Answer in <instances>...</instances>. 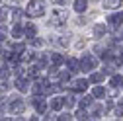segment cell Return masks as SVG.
I'll return each mask as SVG.
<instances>
[{
    "instance_id": "6da1fadb",
    "label": "cell",
    "mask_w": 123,
    "mask_h": 121,
    "mask_svg": "<svg viewBox=\"0 0 123 121\" xmlns=\"http://www.w3.org/2000/svg\"><path fill=\"white\" fill-rule=\"evenodd\" d=\"M43 14H45V2H43V0H29V4H27V16L41 18Z\"/></svg>"
},
{
    "instance_id": "7a4b0ae2",
    "label": "cell",
    "mask_w": 123,
    "mask_h": 121,
    "mask_svg": "<svg viewBox=\"0 0 123 121\" xmlns=\"http://www.w3.org/2000/svg\"><path fill=\"white\" fill-rule=\"evenodd\" d=\"M67 20H68V14H67L65 10H61V8L53 10V14H51V25H55V27H63V25L67 24Z\"/></svg>"
},
{
    "instance_id": "3957f363",
    "label": "cell",
    "mask_w": 123,
    "mask_h": 121,
    "mask_svg": "<svg viewBox=\"0 0 123 121\" xmlns=\"http://www.w3.org/2000/svg\"><path fill=\"white\" fill-rule=\"evenodd\" d=\"M51 90H49V82L45 80V78H37L35 76V86H33V94H39V96H45V94H49Z\"/></svg>"
},
{
    "instance_id": "277c9868",
    "label": "cell",
    "mask_w": 123,
    "mask_h": 121,
    "mask_svg": "<svg viewBox=\"0 0 123 121\" xmlns=\"http://www.w3.org/2000/svg\"><path fill=\"white\" fill-rule=\"evenodd\" d=\"M31 105H33V109H35L37 113H45V109H47V102H45V100H43V96H39V94H35V96H33Z\"/></svg>"
},
{
    "instance_id": "5b68a950",
    "label": "cell",
    "mask_w": 123,
    "mask_h": 121,
    "mask_svg": "<svg viewBox=\"0 0 123 121\" xmlns=\"http://www.w3.org/2000/svg\"><path fill=\"white\" fill-rule=\"evenodd\" d=\"M107 24H110V29H111V31H115L117 27H121V24H123V12L111 14V16L107 18Z\"/></svg>"
},
{
    "instance_id": "8992f818",
    "label": "cell",
    "mask_w": 123,
    "mask_h": 121,
    "mask_svg": "<svg viewBox=\"0 0 123 121\" xmlns=\"http://www.w3.org/2000/svg\"><path fill=\"white\" fill-rule=\"evenodd\" d=\"M24 109H25V103H24L22 98H12V100H10V111H12V113L18 115V113H22Z\"/></svg>"
},
{
    "instance_id": "52a82bcc",
    "label": "cell",
    "mask_w": 123,
    "mask_h": 121,
    "mask_svg": "<svg viewBox=\"0 0 123 121\" xmlns=\"http://www.w3.org/2000/svg\"><path fill=\"white\" fill-rule=\"evenodd\" d=\"M96 67V59L92 55H82L80 59V70H92Z\"/></svg>"
},
{
    "instance_id": "ba28073f",
    "label": "cell",
    "mask_w": 123,
    "mask_h": 121,
    "mask_svg": "<svg viewBox=\"0 0 123 121\" xmlns=\"http://www.w3.org/2000/svg\"><path fill=\"white\" fill-rule=\"evenodd\" d=\"M16 88H18V92H27L29 90V82H27V78L25 76H18V80H16Z\"/></svg>"
},
{
    "instance_id": "9c48e42d",
    "label": "cell",
    "mask_w": 123,
    "mask_h": 121,
    "mask_svg": "<svg viewBox=\"0 0 123 121\" xmlns=\"http://www.w3.org/2000/svg\"><path fill=\"white\" fill-rule=\"evenodd\" d=\"M88 88V80H76L74 84H72V92H84V90Z\"/></svg>"
},
{
    "instance_id": "30bf717a",
    "label": "cell",
    "mask_w": 123,
    "mask_h": 121,
    "mask_svg": "<svg viewBox=\"0 0 123 121\" xmlns=\"http://www.w3.org/2000/svg\"><path fill=\"white\" fill-rule=\"evenodd\" d=\"M47 59H49V60H51V63H53V67H61V65H63V63H65V59H63V57H61L59 53H51V55H49Z\"/></svg>"
},
{
    "instance_id": "8fae6325",
    "label": "cell",
    "mask_w": 123,
    "mask_h": 121,
    "mask_svg": "<svg viewBox=\"0 0 123 121\" xmlns=\"http://www.w3.org/2000/svg\"><path fill=\"white\" fill-rule=\"evenodd\" d=\"M67 65H68V72H78V70H80V63H78L76 59H68Z\"/></svg>"
},
{
    "instance_id": "7c38bea8",
    "label": "cell",
    "mask_w": 123,
    "mask_h": 121,
    "mask_svg": "<svg viewBox=\"0 0 123 121\" xmlns=\"http://www.w3.org/2000/svg\"><path fill=\"white\" fill-rule=\"evenodd\" d=\"M63 105H65V98H53L51 100V109H55V111H59Z\"/></svg>"
},
{
    "instance_id": "4fadbf2b",
    "label": "cell",
    "mask_w": 123,
    "mask_h": 121,
    "mask_svg": "<svg viewBox=\"0 0 123 121\" xmlns=\"http://www.w3.org/2000/svg\"><path fill=\"white\" fill-rule=\"evenodd\" d=\"M86 8H88L86 0H74V10L76 12H86Z\"/></svg>"
},
{
    "instance_id": "5bb4252c",
    "label": "cell",
    "mask_w": 123,
    "mask_h": 121,
    "mask_svg": "<svg viewBox=\"0 0 123 121\" xmlns=\"http://www.w3.org/2000/svg\"><path fill=\"white\" fill-rule=\"evenodd\" d=\"M94 35H96L98 39H102V37L105 35V25H104V24H98V25L94 27Z\"/></svg>"
},
{
    "instance_id": "9a60e30c",
    "label": "cell",
    "mask_w": 123,
    "mask_h": 121,
    "mask_svg": "<svg viewBox=\"0 0 123 121\" xmlns=\"http://www.w3.org/2000/svg\"><path fill=\"white\" fill-rule=\"evenodd\" d=\"M22 16H24V12H22L20 8H14V10H12V22H14V24H18V22L22 20Z\"/></svg>"
},
{
    "instance_id": "2e32d148",
    "label": "cell",
    "mask_w": 123,
    "mask_h": 121,
    "mask_svg": "<svg viewBox=\"0 0 123 121\" xmlns=\"http://www.w3.org/2000/svg\"><path fill=\"white\" fill-rule=\"evenodd\" d=\"M35 33H37L35 25H33V24H27V27H25V37L31 39V37H35Z\"/></svg>"
},
{
    "instance_id": "e0dca14e",
    "label": "cell",
    "mask_w": 123,
    "mask_h": 121,
    "mask_svg": "<svg viewBox=\"0 0 123 121\" xmlns=\"http://www.w3.org/2000/svg\"><path fill=\"white\" fill-rule=\"evenodd\" d=\"M104 76H105V72H94L90 76V82H94V84H100L102 80H104Z\"/></svg>"
},
{
    "instance_id": "ac0fdd59",
    "label": "cell",
    "mask_w": 123,
    "mask_h": 121,
    "mask_svg": "<svg viewBox=\"0 0 123 121\" xmlns=\"http://www.w3.org/2000/svg\"><path fill=\"white\" fill-rule=\"evenodd\" d=\"M123 0H104V6L105 8H119Z\"/></svg>"
},
{
    "instance_id": "d6986e66",
    "label": "cell",
    "mask_w": 123,
    "mask_h": 121,
    "mask_svg": "<svg viewBox=\"0 0 123 121\" xmlns=\"http://www.w3.org/2000/svg\"><path fill=\"white\" fill-rule=\"evenodd\" d=\"M12 35L16 37V39H20V37L24 35V29H22V25H20V22H18L16 25H14V29H12Z\"/></svg>"
},
{
    "instance_id": "ffe728a7",
    "label": "cell",
    "mask_w": 123,
    "mask_h": 121,
    "mask_svg": "<svg viewBox=\"0 0 123 121\" xmlns=\"http://www.w3.org/2000/svg\"><path fill=\"white\" fill-rule=\"evenodd\" d=\"M8 74H10V67H8V65H2V67H0V78L6 80Z\"/></svg>"
},
{
    "instance_id": "44dd1931",
    "label": "cell",
    "mask_w": 123,
    "mask_h": 121,
    "mask_svg": "<svg viewBox=\"0 0 123 121\" xmlns=\"http://www.w3.org/2000/svg\"><path fill=\"white\" fill-rule=\"evenodd\" d=\"M104 96H105V90L102 86H96L94 88V98H104Z\"/></svg>"
},
{
    "instance_id": "7402d4cb",
    "label": "cell",
    "mask_w": 123,
    "mask_h": 121,
    "mask_svg": "<svg viewBox=\"0 0 123 121\" xmlns=\"http://www.w3.org/2000/svg\"><path fill=\"white\" fill-rule=\"evenodd\" d=\"M76 119H80V121H86V119H90V115L84 111V108H80V111L76 113Z\"/></svg>"
},
{
    "instance_id": "603a6c76",
    "label": "cell",
    "mask_w": 123,
    "mask_h": 121,
    "mask_svg": "<svg viewBox=\"0 0 123 121\" xmlns=\"http://www.w3.org/2000/svg\"><path fill=\"white\" fill-rule=\"evenodd\" d=\"M90 103H92V96H84L80 102V108H90Z\"/></svg>"
},
{
    "instance_id": "cb8c5ba5",
    "label": "cell",
    "mask_w": 123,
    "mask_h": 121,
    "mask_svg": "<svg viewBox=\"0 0 123 121\" xmlns=\"http://www.w3.org/2000/svg\"><path fill=\"white\" fill-rule=\"evenodd\" d=\"M12 51H16V53H24L25 47H24L22 43H14V45H12Z\"/></svg>"
},
{
    "instance_id": "d4e9b609",
    "label": "cell",
    "mask_w": 123,
    "mask_h": 121,
    "mask_svg": "<svg viewBox=\"0 0 123 121\" xmlns=\"http://www.w3.org/2000/svg\"><path fill=\"white\" fill-rule=\"evenodd\" d=\"M110 84H111V86H119V84H121V76H117V74H113V76L110 78Z\"/></svg>"
},
{
    "instance_id": "484cf974",
    "label": "cell",
    "mask_w": 123,
    "mask_h": 121,
    "mask_svg": "<svg viewBox=\"0 0 123 121\" xmlns=\"http://www.w3.org/2000/svg\"><path fill=\"white\" fill-rule=\"evenodd\" d=\"M115 117H123V103L115 105Z\"/></svg>"
},
{
    "instance_id": "4316f807",
    "label": "cell",
    "mask_w": 123,
    "mask_h": 121,
    "mask_svg": "<svg viewBox=\"0 0 123 121\" xmlns=\"http://www.w3.org/2000/svg\"><path fill=\"white\" fill-rule=\"evenodd\" d=\"M74 103H76V102H74V98H72V96H68V98H65V105H67V109H68V108H72Z\"/></svg>"
},
{
    "instance_id": "83f0119b",
    "label": "cell",
    "mask_w": 123,
    "mask_h": 121,
    "mask_svg": "<svg viewBox=\"0 0 123 121\" xmlns=\"http://www.w3.org/2000/svg\"><path fill=\"white\" fill-rule=\"evenodd\" d=\"M6 33H8V27H6V25H0V41L6 37Z\"/></svg>"
},
{
    "instance_id": "f1b7e54d",
    "label": "cell",
    "mask_w": 123,
    "mask_h": 121,
    "mask_svg": "<svg viewBox=\"0 0 123 121\" xmlns=\"http://www.w3.org/2000/svg\"><path fill=\"white\" fill-rule=\"evenodd\" d=\"M8 18V10L6 8H0V22H4Z\"/></svg>"
},
{
    "instance_id": "f546056e",
    "label": "cell",
    "mask_w": 123,
    "mask_h": 121,
    "mask_svg": "<svg viewBox=\"0 0 123 121\" xmlns=\"http://www.w3.org/2000/svg\"><path fill=\"white\" fill-rule=\"evenodd\" d=\"M57 119H59V121H68V119H72V115H70V113H63V115H59Z\"/></svg>"
},
{
    "instance_id": "4dcf8cb0",
    "label": "cell",
    "mask_w": 123,
    "mask_h": 121,
    "mask_svg": "<svg viewBox=\"0 0 123 121\" xmlns=\"http://www.w3.org/2000/svg\"><path fill=\"white\" fill-rule=\"evenodd\" d=\"M29 41H31V45H33V47H41V45H43V41H39V39H35V37H31Z\"/></svg>"
},
{
    "instance_id": "1f68e13d",
    "label": "cell",
    "mask_w": 123,
    "mask_h": 121,
    "mask_svg": "<svg viewBox=\"0 0 123 121\" xmlns=\"http://www.w3.org/2000/svg\"><path fill=\"white\" fill-rule=\"evenodd\" d=\"M53 2H55V4H67L68 0H53Z\"/></svg>"
},
{
    "instance_id": "d6a6232c",
    "label": "cell",
    "mask_w": 123,
    "mask_h": 121,
    "mask_svg": "<svg viewBox=\"0 0 123 121\" xmlns=\"http://www.w3.org/2000/svg\"><path fill=\"white\" fill-rule=\"evenodd\" d=\"M16 2H20V0H16Z\"/></svg>"
},
{
    "instance_id": "836d02e7",
    "label": "cell",
    "mask_w": 123,
    "mask_h": 121,
    "mask_svg": "<svg viewBox=\"0 0 123 121\" xmlns=\"http://www.w3.org/2000/svg\"><path fill=\"white\" fill-rule=\"evenodd\" d=\"M121 37H123V33H121Z\"/></svg>"
}]
</instances>
